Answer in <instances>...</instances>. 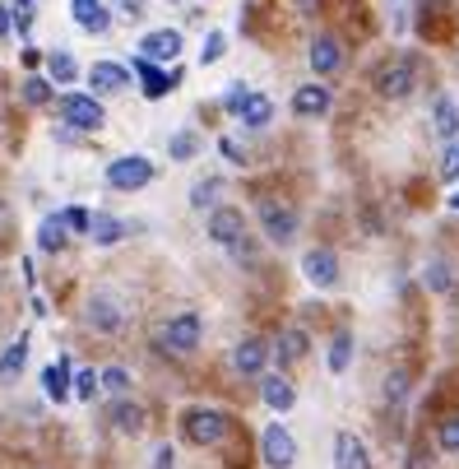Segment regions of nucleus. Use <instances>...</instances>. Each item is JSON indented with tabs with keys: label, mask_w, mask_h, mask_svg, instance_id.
I'll return each instance as SVG.
<instances>
[{
	"label": "nucleus",
	"mask_w": 459,
	"mask_h": 469,
	"mask_svg": "<svg viewBox=\"0 0 459 469\" xmlns=\"http://www.w3.org/2000/svg\"><path fill=\"white\" fill-rule=\"evenodd\" d=\"M37 60H42V52H37V47H24V66H28V70H37Z\"/></svg>",
	"instance_id": "obj_47"
},
{
	"label": "nucleus",
	"mask_w": 459,
	"mask_h": 469,
	"mask_svg": "<svg viewBox=\"0 0 459 469\" xmlns=\"http://www.w3.org/2000/svg\"><path fill=\"white\" fill-rule=\"evenodd\" d=\"M154 172L158 168L144 154H125V158L107 163V187L112 191H139V187H149V181H154Z\"/></svg>",
	"instance_id": "obj_1"
},
{
	"label": "nucleus",
	"mask_w": 459,
	"mask_h": 469,
	"mask_svg": "<svg viewBox=\"0 0 459 469\" xmlns=\"http://www.w3.org/2000/svg\"><path fill=\"white\" fill-rule=\"evenodd\" d=\"M209 237H214L218 247H233V242H241V237H246V219H241V210L223 205V210L209 214Z\"/></svg>",
	"instance_id": "obj_9"
},
{
	"label": "nucleus",
	"mask_w": 459,
	"mask_h": 469,
	"mask_svg": "<svg viewBox=\"0 0 459 469\" xmlns=\"http://www.w3.org/2000/svg\"><path fill=\"white\" fill-rule=\"evenodd\" d=\"M200 335H204L200 316L195 312H177L172 321L162 325V349L167 354H191V349H200Z\"/></svg>",
	"instance_id": "obj_3"
},
{
	"label": "nucleus",
	"mask_w": 459,
	"mask_h": 469,
	"mask_svg": "<svg viewBox=\"0 0 459 469\" xmlns=\"http://www.w3.org/2000/svg\"><path fill=\"white\" fill-rule=\"evenodd\" d=\"M66 121H70V126H79V131H98L107 116H102V103H98V98L70 93V98H66Z\"/></svg>",
	"instance_id": "obj_11"
},
{
	"label": "nucleus",
	"mask_w": 459,
	"mask_h": 469,
	"mask_svg": "<svg viewBox=\"0 0 459 469\" xmlns=\"http://www.w3.org/2000/svg\"><path fill=\"white\" fill-rule=\"evenodd\" d=\"M334 465H339V469H371L367 465V446L352 433H339V437H334Z\"/></svg>",
	"instance_id": "obj_19"
},
{
	"label": "nucleus",
	"mask_w": 459,
	"mask_h": 469,
	"mask_svg": "<svg viewBox=\"0 0 459 469\" xmlns=\"http://www.w3.org/2000/svg\"><path fill=\"white\" fill-rule=\"evenodd\" d=\"M436 441H441V451H459V418H441Z\"/></svg>",
	"instance_id": "obj_36"
},
{
	"label": "nucleus",
	"mask_w": 459,
	"mask_h": 469,
	"mask_svg": "<svg viewBox=\"0 0 459 469\" xmlns=\"http://www.w3.org/2000/svg\"><path fill=\"white\" fill-rule=\"evenodd\" d=\"M121 10H125V19H139V10H144V0H121Z\"/></svg>",
	"instance_id": "obj_45"
},
{
	"label": "nucleus",
	"mask_w": 459,
	"mask_h": 469,
	"mask_svg": "<svg viewBox=\"0 0 459 469\" xmlns=\"http://www.w3.org/2000/svg\"><path fill=\"white\" fill-rule=\"evenodd\" d=\"M181 433L191 437L195 446H218L227 437V418L218 409H186L181 414Z\"/></svg>",
	"instance_id": "obj_2"
},
{
	"label": "nucleus",
	"mask_w": 459,
	"mask_h": 469,
	"mask_svg": "<svg viewBox=\"0 0 459 469\" xmlns=\"http://www.w3.org/2000/svg\"><path fill=\"white\" fill-rule=\"evenodd\" d=\"M121 321H125V316H121V307H116L112 298H102V293H98V298L89 302V325H93L98 335H116V330H121Z\"/></svg>",
	"instance_id": "obj_17"
},
{
	"label": "nucleus",
	"mask_w": 459,
	"mask_h": 469,
	"mask_svg": "<svg viewBox=\"0 0 459 469\" xmlns=\"http://www.w3.org/2000/svg\"><path fill=\"white\" fill-rule=\"evenodd\" d=\"M24 362H28V339H14L5 349V358H0V381H14L24 372Z\"/></svg>",
	"instance_id": "obj_25"
},
{
	"label": "nucleus",
	"mask_w": 459,
	"mask_h": 469,
	"mask_svg": "<svg viewBox=\"0 0 459 469\" xmlns=\"http://www.w3.org/2000/svg\"><path fill=\"white\" fill-rule=\"evenodd\" d=\"M167 154H172L177 163L195 158V154H200V135H195V131H181V135H172V145H167Z\"/></svg>",
	"instance_id": "obj_30"
},
{
	"label": "nucleus",
	"mask_w": 459,
	"mask_h": 469,
	"mask_svg": "<svg viewBox=\"0 0 459 469\" xmlns=\"http://www.w3.org/2000/svg\"><path fill=\"white\" fill-rule=\"evenodd\" d=\"M172 5H177V0H172Z\"/></svg>",
	"instance_id": "obj_50"
},
{
	"label": "nucleus",
	"mask_w": 459,
	"mask_h": 469,
	"mask_svg": "<svg viewBox=\"0 0 459 469\" xmlns=\"http://www.w3.org/2000/svg\"><path fill=\"white\" fill-rule=\"evenodd\" d=\"M292 112L297 116H325L329 112V89L325 84H302L292 93Z\"/></svg>",
	"instance_id": "obj_18"
},
{
	"label": "nucleus",
	"mask_w": 459,
	"mask_h": 469,
	"mask_svg": "<svg viewBox=\"0 0 459 469\" xmlns=\"http://www.w3.org/2000/svg\"><path fill=\"white\" fill-rule=\"evenodd\" d=\"M10 24H14V14H10V5H0V37L10 33Z\"/></svg>",
	"instance_id": "obj_46"
},
{
	"label": "nucleus",
	"mask_w": 459,
	"mask_h": 469,
	"mask_svg": "<svg viewBox=\"0 0 459 469\" xmlns=\"http://www.w3.org/2000/svg\"><path fill=\"white\" fill-rule=\"evenodd\" d=\"M98 386H102L98 372H89V367H75V400H93Z\"/></svg>",
	"instance_id": "obj_32"
},
{
	"label": "nucleus",
	"mask_w": 459,
	"mask_h": 469,
	"mask_svg": "<svg viewBox=\"0 0 459 469\" xmlns=\"http://www.w3.org/2000/svg\"><path fill=\"white\" fill-rule=\"evenodd\" d=\"M260 456L269 469H292V460H297V441H292V433L283 423H269L265 437H260Z\"/></svg>",
	"instance_id": "obj_5"
},
{
	"label": "nucleus",
	"mask_w": 459,
	"mask_h": 469,
	"mask_svg": "<svg viewBox=\"0 0 459 469\" xmlns=\"http://www.w3.org/2000/svg\"><path fill=\"white\" fill-rule=\"evenodd\" d=\"M70 19H75L83 33H107L112 28L107 0H70Z\"/></svg>",
	"instance_id": "obj_10"
},
{
	"label": "nucleus",
	"mask_w": 459,
	"mask_h": 469,
	"mask_svg": "<svg viewBox=\"0 0 459 469\" xmlns=\"http://www.w3.org/2000/svg\"><path fill=\"white\" fill-rule=\"evenodd\" d=\"M102 377V386H107V391H125V386H131V372H125V367H107V372H98Z\"/></svg>",
	"instance_id": "obj_39"
},
{
	"label": "nucleus",
	"mask_w": 459,
	"mask_h": 469,
	"mask_svg": "<svg viewBox=\"0 0 459 469\" xmlns=\"http://www.w3.org/2000/svg\"><path fill=\"white\" fill-rule=\"evenodd\" d=\"M66 242H70L66 219H60V214L42 219V228H37V247H42V251H66Z\"/></svg>",
	"instance_id": "obj_22"
},
{
	"label": "nucleus",
	"mask_w": 459,
	"mask_h": 469,
	"mask_svg": "<svg viewBox=\"0 0 459 469\" xmlns=\"http://www.w3.org/2000/svg\"><path fill=\"white\" fill-rule=\"evenodd\" d=\"M441 177H446V181H455V177H459V145H450V149H446V158H441Z\"/></svg>",
	"instance_id": "obj_42"
},
{
	"label": "nucleus",
	"mask_w": 459,
	"mask_h": 469,
	"mask_svg": "<svg viewBox=\"0 0 459 469\" xmlns=\"http://www.w3.org/2000/svg\"><path fill=\"white\" fill-rule=\"evenodd\" d=\"M154 469H172V446H158V456H154Z\"/></svg>",
	"instance_id": "obj_44"
},
{
	"label": "nucleus",
	"mask_w": 459,
	"mask_h": 469,
	"mask_svg": "<svg viewBox=\"0 0 459 469\" xmlns=\"http://www.w3.org/2000/svg\"><path fill=\"white\" fill-rule=\"evenodd\" d=\"M246 98H250V89H246V84H233V89H227V98H223V112H233V116H241V107H246Z\"/></svg>",
	"instance_id": "obj_38"
},
{
	"label": "nucleus",
	"mask_w": 459,
	"mask_h": 469,
	"mask_svg": "<svg viewBox=\"0 0 459 469\" xmlns=\"http://www.w3.org/2000/svg\"><path fill=\"white\" fill-rule=\"evenodd\" d=\"M431 121H436V135H441V139H455L459 135V107H455V98H436V103H431Z\"/></svg>",
	"instance_id": "obj_21"
},
{
	"label": "nucleus",
	"mask_w": 459,
	"mask_h": 469,
	"mask_svg": "<svg viewBox=\"0 0 459 469\" xmlns=\"http://www.w3.org/2000/svg\"><path fill=\"white\" fill-rule=\"evenodd\" d=\"M24 98H28V103H47V98H51V79H42V75H33L28 79V84H24Z\"/></svg>",
	"instance_id": "obj_35"
},
{
	"label": "nucleus",
	"mask_w": 459,
	"mask_h": 469,
	"mask_svg": "<svg viewBox=\"0 0 459 469\" xmlns=\"http://www.w3.org/2000/svg\"><path fill=\"white\" fill-rule=\"evenodd\" d=\"M302 274L316 283V289H329L334 279H339V256H334L329 247H316V251H306L302 260Z\"/></svg>",
	"instance_id": "obj_12"
},
{
	"label": "nucleus",
	"mask_w": 459,
	"mask_h": 469,
	"mask_svg": "<svg viewBox=\"0 0 459 469\" xmlns=\"http://www.w3.org/2000/svg\"><path fill=\"white\" fill-rule=\"evenodd\" d=\"M348 362H352V335L339 330V335L329 339V372H334V377L348 372Z\"/></svg>",
	"instance_id": "obj_27"
},
{
	"label": "nucleus",
	"mask_w": 459,
	"mask_h": 469,
	"mask_svg": "<svg viewBox=\"0 0 459 469\" xmlns=\"http://www.w3.org/2000/svg\"><path fill=\"white\" fill-rule=\"evenodd\" d=\"M89 84H93L98 93H121L125 84H131V70L116 66V60H98V66L89 70Z\"/></svg>",
	"instance_id": "obj_15"
},
{
	"label": "nucleus",
	"mask_w": 459,
	"mask_h": 469,
	"mask_svg": "<svg viewBox=\"0 0 459 469\" xmlns=\"http://www.w3.org/2000/svg\"><path fill=\"white\" fill-rule=\"evenodd\" d=\"M413 84H417V60H413V56L390 60V66H381V75H376V89H381V98H408Z\"/></svg>",
	"instance_id": "obj_4"
},
{
	"label": "nucleus",
	"mask_w": 459,
	"mask_h": 469,
	"mask_svg": "<svg viewBox=\"0 0 459 469\" xmlns=\"http://www.w3.org/2000/svg\"><path fill=\"white\" fill-rule=\"evenodd\" d=\"M135 75H139V84H144L139 93L154 98V103H158V98H167V93L181 84V70H158L149 56H135Z\"/></svg>",
	"instance_id": "obj_6"
},
{
	"label": "nucleus",
	"mask_w": 459,
	"mask_h": 469,
	"mask_svg": "<svg viewBox=\"0 0 459 469\" xmlns=\"http://www.w3.org/2000/svg\"><path fill=\"white\" fill-rule=\"evenodd\" d=\"M223 52H227V37H223V33L214 28V33L204 37V52H200V60H204V66H214V60H218Z\"/></svg>",
	"instance_id": "obj_34"
},
{
	"label": "nucleus",
	"mask_w": 459,
	"mask_h": 469,
	"mask_svg": "<svg viewBox=\"0 0 459 469\" xmlns=\"http://www.w3.org/2000/svg\"><path fill=\"white\" fill-rule=\"evenodd\" d=\"M265 362H269V344H265V339H241V344H237L233 367H237L241 377H260Z\"/></svg>",
	"instance_id": "obj_14"
},
{
	"label": "nucleus",
	"mask_w": 459,
	"mask_h": 469,
	"mask_svg": "<svg viewBox=\"0 0 459 469\" xmlns=\"http://www.w3.org/2000/svg\"><path fill=\"white\" fill-rule=\"evenodd\" d=\"M139 56H149L154 66H167V60H177V56H181V33H177V28H154V33H144Z\"/></svg>",
	"instance_id": "obj_8"
},
{
	"label": "nucleus",
	"mask_w": 459,
	"mask_h": 469,
	"mask_svg": "<svg viewBox=\"0 0 459 469\" xmlns=\"http://www.w3.org/2000/svg\"><path fill=\"white\" fill-rule=\"evenodd\" d=\"M260 395H265V404L269 409H279V414H288L292 404H297V391H292V381L288 377H260Z\"/></svg>",
	"instance_id": "obj_16"
},
{
	"label": "nucleus",
	"mask_w": 459,
	"mask_h": 469,
	"mask_svg": "<svg viewBox=\"0 0 459 469\" xmlns=\"http://www.w3.org/2000/svg\"><path fill=\"white\" fill-rule=\"evenodd\" d=\"M344 66V43L334 33H321L316 43H311V70L316 75H334Z\"/></svg>",
	"instance_id": "obj_13"
},
{
	"label": "nucleus",
	"mask_w": 459,
	"mask_h": 469,
	"mask_svg": "<svg viewBox=\"0 0 459 469\" xmlns=\"http://www.w3.org/2000/svg\"><path fill=\"white\" fill-rule=\"evenodd\" d=\"M218 154H223L227 163H246V154H241V145H237V139H218Z\"/></svg>",
	"instance_id": "obj_43"
},
{
	"label": "nucleus",
	"mask_w": 459,
	"mask_h": 469,
	"mask_svg": "<svg viewBox=\"0 0 459 469\" xmlns=\"http://www.w3.org/2000/svg\"><path fill=\"white\" fill-rule=\"evenodd\" d=\"M218 195H223V177H204L200 187L191 191V205H195V210H214Z\"/></svg>",
	"instance_id": "obj_28"
},
{
	"label": "nucleus",
	"mask_w": 459,
	"mask_h": 469,
	"mask_svg": "<svg viewBox=\"0 0 459 469\" xmlns=\"http://www.w3.org/2000/svg\"><path fill=\"white\" fill-rule=\"evenodd\" d=\"M47 70H51V84H75V79H79V66H75L70 52H51Z\"/></svg>",
	"instance_id": "obj_26"
},
{
	"label": "nucleus",
	"mask_w": 459,
	"mask_h": 469,
	"mask_svg": "<svg viewBox=\"0 0 459 469\" xmlns=\"http://www.w3.org/2000/svg\"><path fill=\"white\" fill-rule=\"evenodd\" d=\"M269 116H274V103H269L265 93H256L250 89V98H246V107H241V126H250V131H260V126H269Z\"/></svg>",
	"instance_id": "obj_23"
},
{
	"label": "nucleus",
	"mask_w": 459,
	"mask_h": 469,
	"mask_svg": "<svg viewBox=\"0 0 459 469\" xmlns=\"http://www.w3.org/2000/svg\"><path fill=\"white\" fill-rule=\"evenodd\" d=\"M260 223H265V237L279 242V247L297 237V214H292L288 205H274V200H269V205H260Z\"/></svg>",
	"instance_id": "obj_7"
},
{
	"label": "nucleus",
	"mask_w": 459,
	"mask_h": 469,
	"mask_svg": "<svg viewBox=\"0 0 459 469\" xmlns=\"http://www.w3.org/2000/svg\"><path fill=\"white\" fill-rule=\"evenodd\" d=\"M112 423L121 427V433H144L149 414H144L139 404H131V400H116V404H112Z\"/></svg>",
	"instance_id": "obj_24"
},
{
	"label": "nucleus",
	"mask_w": 459,
	"mask_h": 469,
	"mask_svg": "<svg viewBox=\"0 0 459 469\" xmlns=\"http://www.w3.org/2000/svg\"><path fill=\"white\" fill-rule=\"evenodd\" d=\"M306 354V330H283L279 335V358L292 362V358H302Z\"/></svg>",
	"instance_id": "obj_31"
},
{
	"label": "nucleus",
	"mask_w": 459,
	"mask_h": 469,
	"mask_svg": "<svg viewBox=\"0 0 459 469\" xmlns=\"http://www.w3.org/2000/svg\"><path fill=\"white\" fill-rule=\"evenodd\" d=\"M427 283H431L436 293H446V289H450V270H446L441 260H431V265H427Z\"/></svg>",
	"instance_id": "obj_40"
},
{
	"label": "nucleus",
	"mask_w": 459,
	"mask_h": 469,
	"mask_svg": "<svg viewBox=\"0 0 459 469\" xmlns=\"http://www.w3.org/2000/svg\"><path fill=\"white\" fill-rule=\"evenodd\" d=\"M60 219H66V228H70V233H89V228H93V214H89V210H79V205L66 210Z\"/></svg>",
	"instance_id": "obj_37"
},
{
	"label": "nucleus",
	"mask_w": 459,
	"mask_h": 469,
	"mask_svg": "<svg viewBox=\"0 0 459 469\" xmlns=\"http://www.w3.org/2000/svg\"><path fill=\"white\" fill-rule=\"evenodd\" d=\"M292 5H302V10H311V5H316V0H292Z\"/></svg>",
	"instance_id": "obj_48"
},
{
	"label": "nucleus",
	"mask_w": 459,
	"mask_h": 469,
	"mask_svg": "<svg viewBox=\"0 0 459 469\" xmlns=\"http://www.w3.org/2000/svg\"><path fill=\"white\" fill-rule=\"evenodd\" d=\"M404 395H408V377H404V372H394V377L385 381V400H390V404H400Z\"/></svg>",
	"instance_id": "obj_41"
},
{
	"label": "nucleus",
	"mask_w": 459,
	"mask_h": 469,
	"mask_svg": "<svg viewBox=\"0 0 459 469\" xmlns=\"http://www.w3.org/2000/svg\"><path fill=\"white\" fill-rule=\"evenodd\" d=\"M10 14H14V28L28 33V28H33V14H37V0H14Z\"/></svg>",
	"instance_id": "obj_33"
},
{
	"label": "nucleus",
	"mask_w": 459,
	"mask_h": 469,
	"mask_svg": "<svg viewBox=\"0 0 459 469\" xmlns=\"http://www.w3.org/2000/svg\"><path fill=\"white\" fill-rule=\"evenodd\" d=\"M450 210H459V191H455V195H450Z\"/></svg>",
	"instance_id": "obj_49"
},
{
	"label": "nucleus",
	"mask_w": 459,
	"mask_h": 469,
	"mask_svg": "<svg viewBox=\"0 0 459 469\" xmlns=\"http://www.w3.org/2000/svg\"><path fill=\"white\" fill-rule=\"evenodd\" d=\"M42 386H47V395H51L56 404H66V400H70V386H75V377H70V358L51 362L47 372H42Z\"/></svg>",
	"instance_id": "obj_20"
},
{
	"label": "nucleus",
	"mask_w": 459,
	"mask_h": 469,
	"mask_svg": "<svg viewBox=\"0 0 459 469\" xmlns=\"http://www.w3.org/2000/svg\"><path fill=\"white\" fill-rule=\"evenodd\" d=\"M93 242H102V247H112V242H121V219H112V214H93Z\"/></svg>",
	"instance_id": "obj_29"
}]
</instances>
